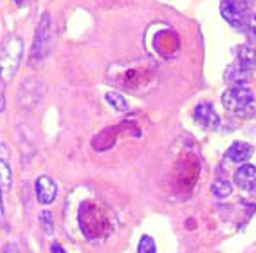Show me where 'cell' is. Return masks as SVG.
Returning a JSON list of instances; mask_svg holds the SVG:
<instances>
[{"instance_id":"obj_19","label":"cell","mask_w":256,"mask_h":253,"mask_svg":"<svg viewBox=\"0 0 256 253\" xmlns=\"http://www.w3.org/2000/svg\"><path fill=\"white\" fill-rule=\"evenodd\" d=\"M50 251H52V253H67L64 248H62V246H60L58 242H54L52 246H50Z\"/></svg>"},{"instance_id":"obj_5","label":"cell","mask_w":256,"mask_h":253,"mask_svg":"<svg viewBox=\"0 0 256 253\" xmlns=\"http://www.w3.org/2000/svg\"><path fill=\"white\" fill-rule=\"evenodd\" d=\"M193 118L200 125L204 130H216L220 127V116L216 114L215 107L204 101V103H198L193 111Z\"/></svg>"},{"instance_id":"obj_12","label":"cell","mask_w":256,"mask_h":253,"mask_svg":"<svg viewBox=\"0 0 256 253\" xmlns=\"http://www.w3.org/2000/svg\"><path fill=\"white\" fill-rule=\"evenodd\" d=\"M211 192H213L215 197L224 199V197H228V195H231V192H233V184L229 183L228 179H216L215 183L211 184Z\"/></svg>"},{"instance_id":"obj_3","label":"cell","mask_w":256,"mask_h":253,"mask_svg":"<svg viewBox=\"0 0 256 253\" xmlns=\"http://www.w3.org/2000/svg\"><path fill=\"white\" fill-rule=\"evenodd\" d=\"M50 51V15L44 13L40 22L36 26V33H34V40H32L31 55H29V64L36 65L47 58Z\"/></svg>"},{"instance_id":"obj_6","label":"cell","mask_w":256,"mask_h":253,"mask_svg":"<svg viewBox=\"0 0 256 253\" xmlns=\"http://www.w3.org/2000/svg\"><path fill=\"white\" fill-rule=\"evenodd\" d=\"M34 192H36V199L42 204H50L54 202L56 195H58V184L50 179L49 175H40L34 181Z\"/></svg>"},{"instance_id":"obj_18","label":"cell","mask_w":256,"mask_h":253,"mask_svg":"<svg viewBox=\"0 0 256 253\" xmlns=\"http://www.w3.org/2000/svg\"><path fill=\"white\" fill-rule=\"evenodd\" d=\"M8 156H10L8 147H6V145H0V159H8Z\"/></svg>"},{"instance_id":"obj_1","label":"cell","mask_w":256,"mask_h":253,"mask_svg":"<svg viewBox=\"0 0 256 253\" xmlns=\"http://www.w3.org/2000/svg\"><path fill=\"white\" fill-rule=\"evenodd\" d=\"M24 58V42L18 35H8L0 44V82L10 83L16 76Z\"/></svg>"},{"instance_id":"obj_16","label":"cell","mask_w":256,"mask_h":253,"mask_svg":"<svg viewBox=\"0 0 256 253\" xmlns=\"http://www.w3.org/2000/svg\"><path fill=\"white\" fill-rule=\"evenodd\" d=\"M244 33L251 42H256V13L249 15V19H247L246 26H244Z\"/></svg>"},{"instance_id":"obj_14","label":"cell","mask_w":256,"mask_h":253,"mask_svg":"<svg viewBox=\"0 0 256 253\" xmlns=\"http://www.w3.org/2000/svg\"><path fill=\"white\" fill-rule=\"evenodd\" d=\"M38 221H40V226H42V230H44V233L46 235L54 233V217H52V213H50L49 210H42Z\"/></svg>"},{"instance_id":"obj_10","label":"cell","mask_w":256,"mask_h":253,"mask_svg":"<svg viewBox=\"0 0 256 253\" xmlns=\"http://www.w3.org/2000/svg\"><path fill=\"white\" fill-rule=\"evenodd\" d=\"M238 62L247 67L249 71L256 69V47L254 46H242L238 47Z\"/></svg>"},{"instance_id":"obj_20","label":"cell","mask_w":256,"mask_h":253,"mask_svg":"<svg viewBox=\"0 0 256 253\" xmlns=\"http://www.w3.org/2000/svg\"><path fill=\"white\" fill-rule=\"evenodd\" d=\"M14 2H16V4H24V2H26V0H14Z\"/></svg>"},{"instance_id":"obj_7","label":"cell","mask_w":256,"mask_h":253,"mask_svg":"<svg viewBox=\"0 0 256 253\" xmlns=\"http://www.w3.org/2000/svg\"><path fill=\"white\" fill-rule=\"evenodd\" d=\"M226 80H228L233 87H249V82H251V71L244 67L240 62H234L228 67L226 71Z\"/></svg>"},{"instance_id":"obj_15","label":"cell","mask_w":256,"mask_h":253,"mask_svg":"<svg viewBox=\"0 0 256 253\" xmlns=\"http://www.w3.org/2000/svg\"><path fill=\"white\" fill-rule=\"evenodd\" d=\"M138 253H157L156 240L152 239L150 235H142L141 240H139Z\"/></svg>"},{"instance_id":"obj_17","label":"cell","mask_w":256,"mask_h":253,"mask_svg":"<svg viewBox=\"0 0 256 253\" xmlns=\"http://www.w3.org/2000/svg\"><path fill=\"white\" fill-rule=\"evenodd\" d=\"M2 190H0V230L6 226V217H4V201H2Z\"/></svg>"},{"instance_id":"obj_9","label":"cell","mask_w":256,"mask_h":253,"mask_svg":"<svg viewBox=\"0 0 256 253\" xmlns=\"http://www.w3.org/2000/svg\"><path fill=\"white\" fill-rule=\"evenodd\" d=\"M254 148L246 141H234L231 147L228 148V159L233 163H246L249 157L252 156Z\"/></svg>"},{"instance_id":"obj_8","label":"cell","mask_w":256,"mask_h":253,"mask_svg":"<svg viewBox=\"0 0 256 253\" xmlns=\"http://www.w3.org/2000/svg\"><path fill=\"white\" fill-rule=\"evenodd\" d=\"M234 184L240 190L251 192L256 186V166L254 165H242L234 172Z\"/></svg>"},{"instance_id":"obj_2","label":"cell","mask_w":256,"mask_h":253,"mask_svg":"<svg viewBox=\"0 0 256 253\" xmlns=\"http://www.w3.org/2000/svg\"><path fill=\"white\" fill-rule=\"evenodd\" d=\"M222 103L238 118H251L256 112V96L249 87H231L224 92Z\"/></svg>"},{"instance_id":"obj_4","label":"cell","mask_w":256,"mask_h":253,"mask_svg":"<svg viewBox=\"0 0 256 253\" xmlns=\"http://www.w3.org/2000/svg\"><path fill=\"white\" fill-rule=\"evenodd\" d=\"M220 15L233 28L244 29L249 15H251V0H222Z\"/></svg>"},{"instance_id":"obj_21","label":"cell","mask_w":256,"mask_h":253,"mask_svg":"<svg viewBox=\"0 0 256 253\" xmlns=\"http://www.w3.org/2000/svg\"><path fill=\"white\" fill-rule=\"evenodd\" d=\"M0 253H2V251H0Z\"/></svg>"},{"instance_id":"obj_13","label":"cell","mask_w":256,"mask_h":253,"mask_svg":"<svg viewBox=\"0 0 256 253\" xmlns=\"http://www.w3.org/2000/svg\"><path fill=\"white\" fill-rule=\"evenodd\" d=\"M105 98L118 112H126L128 111V101L123 94H119V92H106Z\"/></svg>"},{"instance_id":"obj_11","label":"cell","mask_w":256,"mask_h":253,"mask_svg":"<svg viewBox=\"0 0 256 253\" xmlns=\"http://www.w3.org/2000/svg\"><path fill=\"white\" fill-rule=\"evenodd\" d=\"M11 184H13V172L8 159H0V190L2 192H10Z\"/></svg>"}]
</instances>
